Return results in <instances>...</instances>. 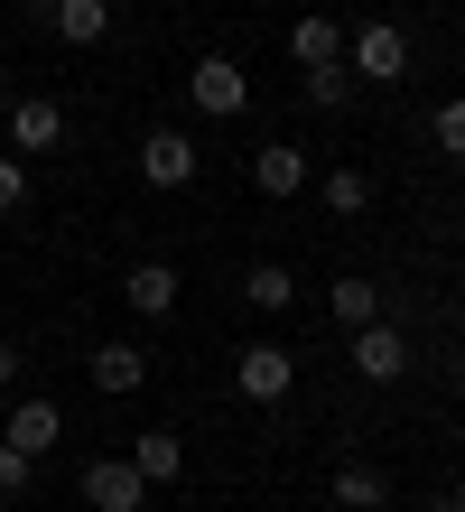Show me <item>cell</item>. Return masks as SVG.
Returning a JSON list of instances; mask_svg holds the SVG:
<instances>
[{
    "instance_id": "6da1fadb",
    "label": "cell",
    "mask_w": 465,
    "mask_h": 512,
    "mask_svg": "<svg viewBox=\"0 0 465 512\" xmlns=\"http://www.w3.org/2000/svg\"><path fill=\"white\" fill-rule=\"evenodd\" d=\"M345 66H354V84H400L410 75V28L400 19H363L345 38Z\"/></svg>"
},
{
    "instance_id": "7a4b0ae2",
    "label": "cell",
    "mask_w": 465,
    "mask_h": 512,
    "mask_svg": "<svg viewBox=\"0 0 465 512\" xmlns=\"http://www.w3.org/2000/svg\"><path fill=\"white\" fill-rule=\"evenodd\" d=\"M186 103H196L205 122H233V112L252 103V75H242L233 56H196V75H186Z\"/></svg>"
},
{
    "instance_id": "3957f363",
    "label": "cell",
    "mask_w": 465,
    "mask_h": 512,
    "mask_svg": "<svg viewBox=\"0 0 465 512\" xmlns=\"http://www.w3.org/2000/svg\"><path fill=\"white\" fill-rule=\"evenodd\" d=\"M345 354H354L363 382H400V373H410V326L372 317V326H354V336H345Z\"/></svg>"
},
{
    "instance_id": "277c9868",
    "label": "cell",
    "mask_w": 465,
    "mask_h": 512,
    "mask_svg": "<svg viewBox=\"0 0 465 512\" xmlns=\"http://www.w3.org/2000/svg\"><path fill=\"white\" fill-rule=\"evenodd\" d=\"M196 168H205V149L186 140L177 122L140 140V177H149V187H159V196H177V187H196Z\"/></svg>"
},
{
    "instance_id": "5b68a950",
    "label": "cell",
    "mask_w": 465,
    "mask_h": 512,
    "mask_svg": "<svg viewBox=\"0 0 465 512\" xmlns=\"http://www.w3.org/2000/svg\"><path fill=\"white\" fill-rule=\"evenodd\" d=\"M149 494H159V485H149L131 457H93L84 466V503L93 512H149Z\"/></svg>"
},
{
    "instance_id": "8992f818",
    "label": "cell",
    "mask_w": 465,
    "mask_h": 512,
    "mask_svg": "<svg viewBox=\"0 0 465 512\" xmlns=\"http://www.w3.org/2000/svg\"><path fill=\"white\" fill-rule=\"evenodd\" d=\"M289 382H298V364H289V345H242L233 354V391H242V401H289Z\"/></svg>"
},
{
    "instance_id": "52a82bcc",
    "label": "cell",
    "mask_w": 465,
    "mask_h": 512,
    "mask_svg": "<svg viewBox=\"0 0 465 512\" xmlns=\"http://www.w3.org/2000/svg\"><path fill=\"white\" fill-rule=\"evenodd\" d=\"M56 140H66V103L19 94V103H10V149H19V159H38V149H56Z\"/></svg>"
},
{
    "instance_id": "ba28073f",
    "label": "cell",
    "mask_w": 465,
    "mask_h": 512,
    "mask_svg": "<svg viewBox=\"0 0 465 512\" xmlns=\"http://www.w3.org/2000/svg\"><path fill=\"white\" fill-rule=\"evenodd\" d=\"M307 177H317V168H307L298 140H261V149H252V187H261V196H307Z\"/></svg>"
},
{
    "instance_id": "9c48e42d",
    "label": "cell",
    "mask_w": 465,
    "mask_h": 512,
    "mask_svg": "<svg viewBox=\"0 0 465 512\" xmlns=\"http://www.w3.org/2000/svg\"><path fill=\"white\" fill-rule=\"evenodd\" d=\"M84 373H93V391L131 401V391L149 382V354H140V345H93V354H84Z\"/></svg>"
},
{
    "instance_id": "30bf717a",
    "label": "cell",
    "mask_w": 465,
    "mask_h": 512,
    "mask_svg": "<svg viewBox=\"0 0 465 512\" xmlns=\"http://www.w3.org/2000/svg\"><path fill=\"white\" fill-rule=\"evenodd\" d=\"M242 308L289 317V308H298V270H289V261H252V270H242Z\"/></svg>"
},
{
    "instance_id": "8fae6325",
    "label": "cell",
    "mask_w": 465,
    "mask_h": 512,
    "mask_svg": "<svg viewBox=\"0 0 465 512\" xmlns=\"http://www.w3.org/2000/svg\"><path fill=\"white\" fill-rule=\"evenodd\" d=\"M47 28L66 47H103L112 38V0H47Z\"/></svg>"
},
{
    "instance_id": "7c38bea8",
    "label": "cell",
    "mask_w": 465,
    "mask_h": 512,
    "mask_svg": "<svg viewBox=\"0 0 465 512\" xmlns=\"http://www.w3.org/2000/svg\"><path fill=\"white\" fill-rule=\"evenodd\" d=\"M345 56V19H326V10H307L298 28H289V66L307 75V66H335Z\"/></svg>"
},
{
    "instance_id": "4fadbf2b",
    "label": "cell",
    "mask_w": 465,
    "mask_h": 512,
    "mask_svg": "<svg viewBox=\"0 0 465 512\" xmlns=\"http://www.w3.org/2000/svg\"><path fill=\"white\" fill-rule=\"evenodd\" d=\"M0 438H10L19 457H47V447L66 438V410H56V401H19V410H10V429H0Z\"/></svg>"
},
{
    "instance_id": "5bb4252c",
    "label": "cell",
    "mask_w": 465,
    "mask_h": 512,
    "mask_svg": "<svg viewBox=\"0 0 465 512\" xmlns=\"http://www.w3.org/2000/svg\"><path fill=\"white\" fill-rule=\"evenodd\" d=\"M121 298H131V317H177V270L168 261H131Z\"/></svg>"
},
{
    "instance_id": "9a60e30c",
    "label": "cell",
    "mask_w": 465,
    "mask_h": 512,
    "mask_svg": "<svg viewBox=\"0 0 465 512\" xmlns=\"http://www.w3.org/2000/svg\"><path fill=\"white\" fill-rule=\"evenodd\" d=\"M326 494L345 503V512H382V503H391V475L372 466V457H345V466H335V485H326Z\"/></svg>"
},
{
    "instance_id": "2e32d148",
    "label": "cell",
    "mask_w": 465,
    "mask_h": 512,
    "mask_svg": "<svg viewBox=\"0 0 465 512\" xmlns=\"http://www.w3.org/2000/svg\"><path fill=\"white\" fill-rule=\"evenodd\" d=\"M326 308H335V326H345V336H354V326H372V317H382V289H372L363 270H345V280L326 289Z\"/></svg>"
},
{
    "instance_id": "e0dca14e",
    "label": "cell",
    "mask_w": 465,
    "mask_h": 512,
    "mask_svg": "<svg viewBox=\"0 0 465 512\" xmlns=\"http://www.w3.org/2000/svg\"><path fill=\"white\" fill-rule=\"evenodd\" d=\"M131 466L149 475V485H177V475H186V438H168V429H149V438H131Z\"/></svg>"
},
{
    "instance_id": "ac0fdd59",
    "label": "cell",
    "mask_w": 465,
    "mask_h": 512,
    "mask_svg": "<svg viewBox=\"0 0 465 512\" xmlns=\"http://www.w3.org/2000/svg\"><path fill=\"white\" fill-rule=\"evenodd\" d=\"M307 187H317L326 215H363V205H372V177L363 168H326V177H307Z\"/></svg>"
},
{
    "instance_id": "d6986e66",
    "label": "cell",
    "mask_w": 465,
    "mask_h": 512,
    "mask_svg": "<svg viewBox=\"0 0 465 512\" xmlns=\"http://www.w3.org/2000/svg\"><path fill=\"white\" fill-rule=\"evenodd\" d=\"M428 149H438V159H456V168H465V94H447L438 112H428Z\"/></svg>"
},
{
    "instance_id": "ffe728a7",
    "label": "cell",
    "mask_w": 465,
    "mask_h": 512,
    "mask_svg": "<svg viewBox=\"0 0 465 512\" xmlns=\"http://www.w3.org/2000/svg\"><path fill=\"white\" fill-rule=\"evenodd\" d=\"M307 103H317V112H345L354 103V66H345V56H335V66H307Z\"/></svg>"
},
{
    "instance_id": "44dd1931",
    "label": "cell",
    "mask_w": 465,
    "mask_h": 512,
    "mask_svg": "<svg viewBox=\"0 0 465 512\" xmlns=\"http://www.w3.org/2000/svg\"><path fill=\"white\" fill-rule=\"evenodd\" d=\"M19 205H28V159L0 149V215H19Z\"/></svg>"
},
{
    "instance_id": "7402d4cb",
    "label": "cell",
    "mask_w": 465,
    "mask_h": 512,
    "mask_svg": "<svg viewBox=\"0 0 465 512\" xmlns=\"http://www.w3.org/2000/svg\"><path fill=\"white\" fill-rule=\"evenodd\" d=\"M28 475H38V457H19V447L0 438V503H19V494H28Z\"/></svg>"
},
{
    "instance_id": "603a6c76",
    "label": "cell",
    "mask_w": 465,
    "mask_h": 512,
    "mask_svg": "<svg viewBox=\"0 0 465 512\" xmlns=\"http://www.w3.org/2000/svg\"><path fill=\"white\" fill-rule=\"evenodd\" d=\"M0 382H19V345L10 336H0Z\"/></svg>"
},
{
    "instance_id": "cb8c5ba5",
    "label": "cell",
    "mask_w": 465,
    "mask_h": 512,
    "mask_svg": "<svg viewBox=\"0 0 465 512\" xmlns=\"http://www.w3.org/2000/svg\"><path fill=\"white\" fill-rule=\"evenodd\" d=\"M447 503H456V512H465V475H456V494H447Z\"/></svg>"
},
{
    "instance_id": "d4e9b609",
    "label": "cell",
    "mask_w": 465,
    "mask_h": 512,
    "mask_svg": "<svg viewBox=\"0 0 465 512\" xmlns=\"http://www.w3.org/2000/svg\"><path fill=\"white\" fill-rule=\"evenodd\" d=\"M456 401H465V364H456Z\"/></svg>"
},
{
    "instance_id": "484cf974",
    "label": "cell",
    "mask_w": 465,
    "mask_h": 512,
    "mask_svg": "<svg viewBox=\"0 0 465 512\" xmlns=\"http://www.w3.org/2000/svg\"><path fill=\"white\" fill-rule=\"evenodd\" d=\"M428 512H456V503H428Z\"/></svg>"
},
{
    "instance_id": "4316f807",
    "label": "cell",
    "mask_w": 465,
    "mask_h": 512,
    "mask_svg": "<svg viewBox=\"0 0 465 512\" xmlns=\"http://www.w3.org/2000/svg\"><path fill=\"white\" fill-rule=\"evenodd\" d=\"M456 336H465V308H456Z\"/></svg>"
}]
</instances>
